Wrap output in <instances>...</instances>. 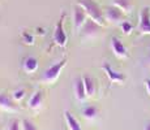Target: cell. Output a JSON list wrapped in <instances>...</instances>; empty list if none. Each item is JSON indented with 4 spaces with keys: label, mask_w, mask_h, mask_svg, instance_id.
Here are the masks:
<instances>
[{
    "label": "cell",
    "mask_w": 150,
    "mask_h": 130,
    "mask_svg": "<svg viewBox=\"0 0 150 130\" xmlns=\"http://www.w3.org/2000/svg\"><path fill=\"white\" fill-rule=\"evenodd\" d=\"M65 65H67V57H64V59H62L60 61L55 63L50 68H47L42 76V82L46 83V85H52V83H55Z\"/></svg>",
    "instance_id": "7a4b0ae2"
},
{
    "label": "cell",
    "mask_w": 150,
    "mask_h": 130,
    "mask_svg": "<svg viewBox=\"0 0 150 130\" xmlns=\"http://www.w3.org/2000/svg\"><path fill=\"white\" fill-rule=\"evenodd\" d=\"M77 4L83 8V11L86 12L90 20H93L94 22H97L102 27L106 25L107 21L105 18V12L100 9L99 4L97 1H94V0H77Z\"/></svg>",
    "instance_id": "6da1fadb"
},
{
    "label": "cell",
    "mask_w": 150,
    "mask_h": 130,
    "mask_svg": "<svg viewBox=\"0 0 150 130\" xmlns=\"http://www.w3.org/2000/svg\"><path fill=\"white\" fill-rule=\"evenodd\" d=\"M137 31L141 35H150V7H144L140 11Z\"/></svg>",
    "instance_id": "277c9868"
},
{
    "label": "cell",
    "mask_w": 150,
    "mask_h": 130,
    "mask_svg": "<svg viewBox=\"0 0 150 130\" xmlns=\"http://www.w3.org/2000/svg\"><path fill=\"white\" fill-rule=\"evenodd\" d=\"M38 66H39V63L34 56L25 57L24 61H22V69H24V72L28 74L35 73V72L38 70Z\"/></svg>",
    "instance_id": "7c38bea8"
},
{
    "label": "cell",
    "mask_w": 150,
    "mask_h": 130,
    "mask_svg": "<svg viewBox=\"0 0 150 130\" xmlns=\"http://www.w3.org/2000/svg\"><path fill=\"white\" fill-rule=\"evenodd\" d=\"M144 130H150V121L145 124V126H144Z\"/></svg>",
    "instance_id": "cb8c5ba5"
},
{
    "label": "cell",
    "mask_w": 150,
    "mask_h": 130,
    "mask_svg": "<svg viewBox=\"0 0 150 130\" xmlns=\"http://www.w3.org/2000/svg\"><path fill=\"white\" fill-rule=\"evenodd\" d=\"M120 29H122V31L125 34V35H129V34L132 33V30H133V26H132L131 22H128V21L124 20L122 24H120Z\"/></svg>",
    "instance_id": "ac0fdd59"
},
{
    "label": "cell",
    "mask_w": 150,
    "mask_h": 130,
    "mask_svg": "<svg viewBox=\"0 0 150 130\" xmlns=\"http://www.w3.org/2000/svg\"><path fill=\"white\" fill-rule=\"evenodd\" d=\"M26 95V91H25V89H18V90L13 91L12 94V99L16 100V102H20V100H22V98Z\"/></svg>",
    "instance_id": "d6986e66"
},
{
    "label": "cell",
    "mask_w": 150,
    "mask_h": 130,
    "mask_svg": "<svg viewBox=\"0 0 150 130\" xmlns=\"http://www.w3.org/2000/svg\"><path fill=\"white\" fill-rule=\"evenodd\" d=\"M64 18H65V12L62 14L60 20L56 22L54 30V43L59 47H65L68 43V37L64 31Z\"/></svg>",
    "instance_id": "3957f363"
},
{
    "label": "cell",
    "mask_w": 150,
    "mask_h": 130,
    "mask_svg": "<svg viewBox=\"0 0 150 130\" xmlns=\"http://www.w3.org/2000/svg\"><path fill=\"white\" fill-rule=\"evenodd\" d=\"M64 118H65V124H67L68 130H82L80 122L77 121V118L69 111H64Z\"/></svg>",
    "instance_id": "5bb4252c"
},
{
    "label": "cell",
    "mask_w": 150,
    "mask_h": 130,
    "mask_svg": "<svg viewBox=\"0 0 150 130\" xmlns=\"http://www.w3.org/2000/svg\"><path fill=\"white\" fill-rule=\"evenodd\" d=\"M22 122H20L18 120H13L12 122H11L9 128H8V130H22Z\"/></svg>",
    "instance_id": "7402d4cb"
},
{
    "label": "cell",
    "mask_w": 150,
    "mask_h": 130,
    "mask_svg": "<svg viewBox=\"0 0 150 130\" xmlns=\"http://www.w3.org/2000/svg\"><path fill=\"white\" fill-rule=\"evenodd\" d=\"M74 94H76L77 100L82 102L88 98L86 95V89H85V83H83V78H77L74 82Z\"/></svg>",
    "instance_id": "4fadbf2b"
},
{
    "label": "cell",
    "mask_w": 150,
    "mask_h": 130,
    "mask_svg": "<svg viewBox=\"0 0 150 130\" xmlns=\"http://www.w3.org/2000/svg\"><path fill=\"white\" fill-rule=\"evenodd\" d=\"M88 14L83 11L82 7H80L79 4H76L73 11V26H74V31H80L83 27V25L88 21Z\"/></svg>",
    "instance_id": "8992f818"
},
{
    "label": "cell",
    "mask_w": 150,
    "mask_h": 130,
    "mask_svg": "<svg viewBox=\"0 0 150 130\" xmlns=\"http://www.w3.org/2000/svg\"><path fill=\"white\" fill-rule=\"evenodd\" d=\"M83 83H85L86 95H88V98L94 96V94H96V83H94V79L89 76H85L83 77Z\"/></svg>",
    "instance_id": "2e32d148"
},
{
    "label": "cell",
    "mask_w": 150,
    "mask_h": 130,
    "mask_svg": "<svg viewBox=\"0 0 150 130\" xmlns=\"http://www.w3.org/2000/svg\"><path fill=\"white\" fill-rule=\"evenodd\" d=\"M42 104H43V91L37 90L30 96V99H29L28 107L31 111H39V109L42 108Z\"/></svg>",
    "instance_id": "30bf717a"
},
{
    "label": "cell",
    "mask_w": 150,
    "mask_h": 130,
    "mask_svg": "<svg viewBox=\"0 0 150 130\" xmlns=\"http://www.w3.org/2000/svg\"><path fill=\"white\" fill-rule=\"evenodd\" d=\"M105 18L106 21L114 25H120L125 18V13L123 11H120L115 5H110L105 9Z\"/></svg>",
    "instance_id": "5b68a950"
},
{
    "label": "cell",
    "mask_w": 150,
    "mask_h": 130,
    "mask_svg": "<svg viewBox=\"0 0 150 130\" xmlns=\"http://www.w3.org/2000/svg\"><path fill=\"white\" fill-rule=\"evenodd\" d=\"M22 40H24L25 44H34V37L30 33H26V31L22 33Z\"/></svg>",
    "instance_id": "ffe728a7"
},
{
    "label": "cell",
    "mask_w": 150,
    "mask_h": 130,
    "mask_svg": "<svg viewBox=\"0 0 150 130\" xmlns=\"http://www.w3.org/2000/svg\"><path fill=\"white\" fill-rule=\"evenodd\" d=\"M145 89H146V92H148V94L150 95V78H146L145 79Z\"/></svg>",
    "instance_id": "603a6c76"
},
{
    "label": "cell",
    "mask_w": 150,
    "mask_h": 130,
    "mask_svg": "<svg viewBox=\"0 0 150 130\" xmlns=\"http://www.w3.org/2000/svg\"><path fill=\"white\" fill-rule=\"evenodd\" d=\"M22 130H38V129H37V126L31 121L24 120L22 121Z\"/></svg>",
    "instance_id": "44dd1931"
},
{
    "label": "cell",
    "mask_w": 150,
    "mask_h": 130,
    "mask_svg": "<svg viewBox=\"0 0 150 130\" xmlns=\"http://www.w3.org/2000/svg\"><path fill=\"white\" fill-rule=\"evenodd\" d=\"M0 109H1V111H7V112L18 111V108L16 107L12 98H9L5 94H1V92H0Z\"/></svg>",
    "instance_id": "8fae6325"
},
{
    "label": "cell",
    "mask_w": 150,
    "mask_h": 130,
    "mask_svg": "<svg viewBox=\"0 0 150 130\" xmlns=\"http://www.w3.org/2000/svg\"><path fill=\"white\" fill-rule=\"evenodd\" d=\"M102 69H103V72L106 73V76H107V78L110 79V82H112V83H123L124 81H125V76H124L123 73H120V72H117V70H115L114 68H112L111 65L108 64V63H105L102 66Z\"/></svg>",
    "instance_id": "ba28073f"
},
{
    "label": "cell",
    "mask_w": 150,
    "mask_h": 130,
    "mask_svg": "<svg viewBox=\"0 0 150 130\" xmlns=\"http://www.w3.org/2000/svg\"><path fill=\"white\" fill-rule=\"evenodd\" d=\"M111 50L114 52V55L119 59H128V48L125 47V44L120 40L117 37H112L111 38Z\"/></svg>",
    "instance_id": "52a82bcc"
},
{
    "label": "cell",
    "mask_w": 150,
    "mask_h": 130,
    "mask_svg": "<svg viewBox=\"0 0 150 130\" xmlns=\"http://www.w3.org/2000/svg\"><path fill=\"white\" fill-rule=\"evenodd\" d=\"M100 27H102V26L98 25L97 22H94L93 20H89V21H86V24L83 25V27L81 29V33H82L83 38L91 39V38H96L98 35V31H99Z\"/></svg>",
    "instance_id": "9c48e42d"
},
{
    "label": "cell",
    "mask_w": 150,
    "mask_h": 130,
    "mask_svg": "<svg viewBox=\"0 0 150 130\" xmlns=\"http://www.w3.org/2000/svg\"><path fill=\"white\" fill-rule=\"evenodd\" d=\"M97 115H98V108L96 105H88L82 111V116L86 120H94L97 117Z\"/></svg>",
    "instance_id": "e0dca14e"
},
{
    "label": "cell",
    "mask_w": 150,
    "mask_h": 130,
    "mask_svg": "<svg viewBox=\"0 0 150 130\" xmlns=\"http://www.w3.org/2000/svg\"><path fill=\"white\" fill-rule=\"evenodd\" d=\"M112 5L117 7L125 14L131 13L133 11V3H132V0H112Z\"/></svg>",
    "instance_id": "9a60e30c"
}]
</instances>
